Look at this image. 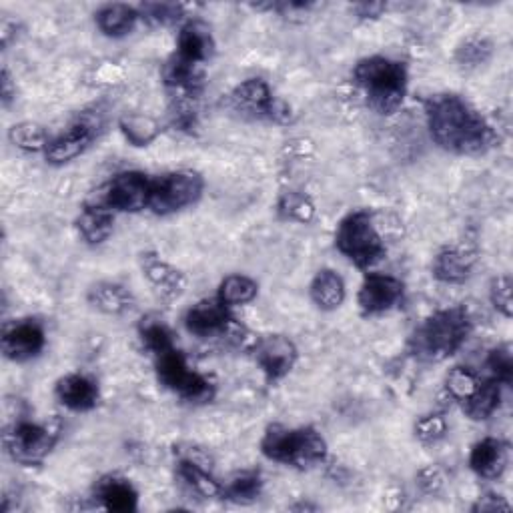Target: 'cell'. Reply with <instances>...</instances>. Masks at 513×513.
Returning <instances> with one entry per match:
<instances>
[{"mask_svg": "<svg viewBox=\"0 0 513 513\" xmlns=\"http://www.w3.org/2000/svg\"><path fill=\"white\" fill-rule=\"evenodd\" d=\"M425 117L431 139L453 155H479L495 143L491 125L459 95H435L427 99Z\"/></svg>", "mask_w": 513, "mask_h": 513, "instance_id": "6da1fadb", "label": "cell"}, {"mask_svg": "<svg viewBox=\"0 0 513 513\" xmlns=\"http://www.w3.org/2000/svg\"><path fill=\"white\" fill-rule=\"evenodd\" d=\"M469 333L471 319L463 307L441 309L411 333L407 349L421 363H439L457 353Z\"/></svg>", "mask_w": 513, "mask_h": 513, "instance_id": "7a4b0ae2", "label": "cell"}, {"mask_svg": "<svg viewBox=\"0 0 513 513\" xmlns=\"http://www.w3.org/2000/svg\"><path fill=\"white\" fill-rule=\"evenodd\" d=\"M355 85L361 89L369 109L377 115H395L407 95V67L389 57H367L353 69Z\"/></svg>", "mask_w": 513, "mask_h": 513, "instance_id": "3957f363", "label": "cell"}, {"mask_svg": "<svg viewBox=\"0 0 513 513\" xmlns=\"http://www.w3.org/2000/svg\"><path fill=\"white\" fill-rule=\"evenodd\" d=\"M261 451L275 463L311 469L325 461L327 441L313 427H285L273 423L261 439Z\"/></svg>", "mask_w": 513, "mask_h": 513, "instance_id": "277c9868", "label": "cell"}, {"mask_svg": "<svg viewBox=\"0 0 513 513\" xmlns=\"http://www.w3.org/2000/svg\"><path fill=\"white\" fill-rule=\"evenodd\" d=\"M335 247L353 265L367 269L379 263L387 249L369 211H353L341 219L335 231Z\"/></svg>", "mask_w": 513, "mask_h": 513, "instance_id": "5b68a950", "label": "cell"}, {"mask_svg": "<svg viewBox=\"0 0 513 513\" xmlns=\"http://www.w3.org/2000/svg\"><path fill=\"white\" fill-rule=\"evenodd\" d=\"M153 179L139 171H125L105 183L89 201L111 213H139L149 209Z\"/></svg>", "mask_w": 513, "mask_h": 513, "instance_id": "8992f818", "label": "cell"}, {"mask_svg": "<svg viewBox=\"0 0 513 513\" xmlns=\"http://www.w3.org/2000/svg\"><path fill=\"white\" fill-rule=\"evenodd\" d=\"M157 359V377L163 387L189 403H207L215 397V385L189 367L185 355L173 349Z\"/></svg>", "mask_w": 513, "mask_h": 513, "instance_id": "52a82bcc", "label": "cell"}, {"mask_svg": "<svg viewBox=\"0 0 513 513\" xmlns=\"http://www.w3.org/2000/svg\"><path fill=\"white\" fill-rule=\"evenodd\" d=\"M227 107L243 117L273 121L285 125L291 121V109L273 97L269 85L263 79H247L227 95Z\"/></svg>", "mask_w": 513, "mask_h": 513, "instance_id": "ba28073f", "label": "cell"}, {"mask_svg": "<svg viewBox=\"0 0 513 513\" xmlns=\"http://www.w3.org/2000/svg\"><path fill=\"white\" fill-rule=\"evenodd\" d=\"M203 195V177L195 171H175L153 179L149 209L157 215L183 211Z\"/></svg>", "mask_w": 513, "mask_h": 513, "instance_id": "9c48e42d", "label": "cell"}, {"mask_svg": "<svg viewBox=\"0 0 513 513\" xmlns=\"http://www.w3.org/2000/svg\"><path fill=\"white\" fill-rule=\"evenodd\" d=\"M185 327L191 335L199 339H209L219 335V337H229L241 345L249 337L247 329L231 317L229 307L219 297L203 299L197 305H193L185 315Z\"/></svg>", "mask_w": 513, "mask_h": 513, "instance_id": "30bf717a", "label": "cell"}, {"mask_svg": "<svg viewBox=\"0 0 513 513\" xmlns=\"http://www.w3.org/2000/svg\"><path fill=\"white\" fill-rule=\"evenodd\" d=\"M59 433L51 425L19 421L5 433L9 455L21 465H41L57 443Z\"/></svg>", "mask_w": 513, "mask_h": 513, "instance_id": "8fae6325", "label": "cell"}, {"mask_svg": "<svg viewBox=\"0 0 513 513\" xmlns=\"http://www.w3.org/2000/svg\"><path fill=\"white\" fill-rule=\"evenodd\" d=\"M103 121L95 113H85L77 121H73L63 133L49 139L45 157L53 165H67L81 157L91 143L99 137Z\"/></svg>", "mask_w": 513, "mask_h": 513, "instance_id": "7c38bea8", "label": "cell"}, {"mask_svg": "<svg viewBox=\"0 0 513 513\" xmlns=\"http://www.w3.org/2000/svg\"><path fill=\"white\" fill-rule=\"evenodd\" d=\"M253 355L269 381L283 379L297 363V347L285 335H267L257 339Z\"/></svg>", "mask_w": 513, "mask_h": 513, "instance_id": "4fadbf2b", "label": "cell"}, {"mask_svg": "<svg viewBox=\"0 0 513 513\" xmlns=\"http://www.w3.org/2000/svg\"><path fill=\"white\" fill-rule=\"evenodd\" d=\"M403 283L391 275L381 273H369L357 295V303L363 315H381L389 309H393L403 299Z\"/></svg>", "mask_w": 513, "mask_h": 513, "instance_id": "5bb4252c", "label": "cell"}, {"mask_svg": "<svg viewBox=\"0 0 513 513\" xmlns=\"http://www.w3.org/2000/svg\"><path fill=\"white\" fill-rule=\"evenodd\" d=\"M47 345L45 329L39 321L23 319L13 323L3 333V353L15 363H23L41 355Z\"/></svg>", "mask_w": 513, "mask_h": 513, "instance_id": "9a60e30c", "label": "cell"}, {"mask_svg": "<svg viewBox=\"0 0 513 513\" xmlns=\"http://www.w3.org/2000/svg\"><path fill=\"white\" fill-rule=\"evenodd\" d=\"M141 267L153 289L167 301L179 299L187 289V277L157 253H143Z\"/></svg>", "mask_w": 513, "mask_h": 513, "instance_id": "2e32d148", "label": "cell"}, {"mask_svg": "<svg viewBox=\"0 0 513 513\" xmlns=\"http://www.w3.org/2000/svg\"><path fill=\"white\" fill-rule=\"evenodd\" d=\"M509 463V445L495 437L477 441L469 453V467L483 479H497Z\"/></svg>", "mask_w": 513, "mask_h": 513, "instance_id": "e0dca14e", "label": "cell"}, {"mask_svg": "<svg viewBox=\"0 0 513 513\" xmlns=\"http://www.w3.org/2000/svg\"><path fill=\"white\" fill-rule=\"evenodd\" d=\"M215 53V39L211 29L201 21H191L185 27H181L179 39H177V57L193 63V65H205Z\"/></svg>", "mask_w": 513, "mask_h": 513, "instance_id": "ac0fdd59", "label": "cell"}, {"mask_svg": "<svg viewBox=\"0 0 513 513\" xmlns=\"http://www.w3.org/2000/svg\"><path fill=\"white\" fill-rule=\"evenodd\" d=\"M57 399L73 411H89L99 401L97 383L83 373H69L57 381Z\"/></svg>", "mask_w": 513, "mask_h": 513, "instance_id": "d6986e66", "label": "cell"}, {"mask_svg": "<svg viewBox=\"0 0 513 513\" xmlns=\"http://www.w3.org/2000/svg\"><path fill=\"white\" fill-rule=\"evenodd\" d=\"M95 497L105 509L117 511V513L137 511V505H139L137 489L129 479L119 475L103 477L95 487Z\"/></svg>", "mask_w": 513, "mask_h": 513, "instance_id": "ffe728a7", "label": "cell"}, {"mask_svg": "<svg viewBox=\"0 0 513 513\" xmlns=\"http://www.w3.org/2000/svg\"><path fill=\"white\" fill-rule=\"evenodd\" d=\"M163 79L169 89L183 93V97L195 99L205 85V71L201 65H193L173 55L163 67Z\"/></svg>", "mask_w": 513, "mask_h": 513, "instance_id": "44dd1931", "label": "cell"}, {"mask_svg": "<svg viewBox=\"0 0 513 513\" xmlns=\"http://www.w3.org/2000/svg\"><path fill=\"white\" fill-rule=\"evenodd\" d=\"M177 471H179V477L185 481V485L191 491H195L197 495H201L205 499H219V497H223V483H219L211 475L207 465L199 457H195L191 451L181 455Z\"/></svg>", "mask_w": 513, "mask_h": 513, "instance_id": "7402d4cb", "label": "cell"}, {"mask_svg": "<svg viewBox=\"0 0 513 513\" xmlns=\"http://www.w3.org/2000/svg\"><path fill=\"white\" fill-rule=\"evenodd\" d=\"M89 301L95 309L107 315H125L135 307V295L121 283L103 281L91 287Z\"/></svg>", "mask_w": 513, "mask_h": 513, "instance_id": "603a6c76", "label": "cell"}, {"mask_svg": "<svg viewBox=\"0 0 513 513\" xmlns=\"http://www.w3.org/2000/svg\"><path fill=\"white\" fill-rule=\"evenodd\" d=\"M475 257L463 249H443L441 253H437V257L433 259L431 271L433 277L441 283H463L473 267Z\"/></svg>", "mask_w": 513, "mask_h": 513, "instance_id": "cb8c5ba5", "label": "cell"}, {"mask_svg": "<svg viewBox=\"0 0 513 513\" xmlns=\"http://www.w3.org/2000/svg\"><path fill=\"white\" fill-rule=\"evenodd\" d=\"M139 19H141V15L135 7L121 5V3L107 5L95 15L99 31L113 39H121V37H127L129 33H133Z\"/></svg>", "mask_w": 513, "mask_h": 513, "instance_id": "d4e9b609", "label": "cell"}, {"mask_svg": "<svg viewBox=\"0 0 513 513\" xmlns=\"http://www.w3.org/2000/svg\"><path fill=\"white\" fill-rule=\"evenodd\" d=\"M309 295L319 309L335 311L345 301V283L335 271L321 269L309 285Z\"/></svg>", "mask_w": 513, "mask_h": 513, "instance_id": "484cf974", "label": "cell"}, {"mask_svg": "<svg viewBox=\"0 0 513 513\" xmlns=\"http://www.w3.org/2000/svg\"><path fill=\"white\" fill-rule=\"evenodd\" d=\"M113 223L115 219L111 211L87 203L81 217L77 219V229H79V235L85 239V243L101 245L111 237Z\"/></svg>", "mask_w": 513, "mask_h": 513, "instance_id": "4316f807", "label": "cell"}, {"mask_svg": "<svg viewBox=\"0 0 513 513\" xmlns=\"http://www.w3.org/2000/svg\"><path fill=\"white\" fill-rule=\"evenodd\" d=\"M499 399H501V383H497L495 379H481L477 391L461 405L467 417L481 421L495 413V409L499 407Z\"/></svg>", "mask_w": 513, "mask_h": 513, "instance_id": "83f0119b", "label": "cell"}, {"mask_svg": "<svg viewBox=\"0 0 513 513\" xmlns=\"http://www.w3.org/2000/svg\"><path fill=\"white\" fill-rule=\"evenodd\" d=\"M261 491H263L261 473L255 469H245V471H237L223 485V499H229L235 503H251L259 499Z\"/></svg>", "mask_w": 513, "mask_h": 513, "instance_id": "f1b7e54d", "label": "cell"}, {"mask_svg": "<svg viewBox=\"0 0 513 513\" xmlns=\"http://www.w3.org/2000/svg\"><path fill=\"white\" fill-rule=\"evenodd\" d=\"M139 335H141V341L143 345L155 355V357H161L175 347V339H173V333L171 329L163 323V319H157V317H145L139 325Z\"/></svg>", "mask_w": 513, "mask_h": 513, "instance_id": "f546056e", "label": "cell"}, {"mask_svg": "<svg viewBox=\"0 0 513 513\" xmlns=\"http://www.w3.org/2000/svg\"><path fill=\"white\" fill-rule=\"evenodd\" d=\"M119 127L125 139L135 147H147L161 135V125L147 115H125Z\"/></svg>", "mask_w": 513, "mask_h": 513, "instance_id": "4dcf8cb0", "label": "cell"}, {"mask_svg": "<svg viewBox=\"0 0 513 513\" xmlns=\"http://www.w3.org/2000/svg\"><path fill=\"white\" fill-rule=\"evenodd\" d=\"M257 293H259V285L247 275H229L219 285V299L227 307L247 305L257 297Z\"/></svg>", "mask_w": 513, "mask_h": 513, "instance_id": "1f68e13d", "label": "cell"}, {"mask_svg": "<svg viewBox=\"0 0 513 513\" xmlns=\"http://www.w3.org/2000/svg\"><path fill=\"white\" fill-rule=\"evenodd\" d=\"M277 211L283 219L295 221V223H311L315 217V205L305 193H299V191L283 193L277 203Z\"/></svg>", "mask_w": 513, "mask_h": 513, "instance_id": "d6a6232c", "label": "cell"}, {"mask_svg": "<svg viewBox=\"0 0 513 513\" xmlns=\"http://www.w3.org/2000/svg\"><path fill=\"white\" fill-rule=\"evenodd\" d=\"M479 383L481 377L469 367H453L445 377L447 393L459 403H465L477 391Z\"/></svg>", "mask_w": 513, "mask_h": 513, "instance_id": "836d02e7", "label": "cell"}, {"mask_svg": "<svg viewBox=\"0 0 513 513\" xmlns=\"http://www.w3.org/2000/svg\"><path fill=\"white\" fill-rule=\"evenodd\" d=\"M9 139L15 147H19L23 151L37 153V151L47 149V143L51 137H47V131L37 123H19L11 129Z\"/></svg>", "mask_w": 513, "mask_h": 513, "instance_id": "e575fe53", "label": "cell"}, {"mask_svg": "<svg viewBox=\"0 0 513 513\" xmlns=\"http://www.w3.org/2000/svg\"><path fill=\"white\" fill-rule=\"evenodd\" d=\"M487 369L491 373V379H495L501 385H511L513 379V357H511V347L497 345L495 349L489 351L487 357Z\"/></svg>", "mask_w": 513, "mask_h": 513, "instance_id": "d590c367", "label": "cell"}, {"mask_svg": "<svg viewBox=\"0 0 513 513\" xmlns=\"http://www.w3.org/2000/svg\"><path fill=\"white\" fill-rule=\"evenodd\" d=\"M141 19L149 21L151 25L157 27H167L177 23L183 17V7L173 5V3H147L139 9Z\"/></svg>", "mask_w": 513, "mask_h": 513, "instance_id": "8d00e7d4", "label": "cell"}, {"mask_svg": "<svg viewBox=\"0 0 513 513\" xmlns=\"http://www.w3.org/2000/svg\"><path fill=\"white\" fill-rule=\"evenodd\" d=\"M491 55V45L483 39H471L457 49V61L463 67H477L483 65Z\"/></svg>", "mask_w": 513, "mask_h": 513, "instance_id": "74e56055", "label": "cell"}, {"mask_svg": "<svg viewBox=\"0 0 513 513\" xmlns=\"http://www.w3.org/2000/svg\"><path fill=\"white\" fill-rule=\"evenodd\" d=\"M491 305L505 317H511V279L507 275L495 277L489 287Z\"/></svg>", "mask_w": 513, "mask_h": 513, "instance_id": "f35d334b", "label": "cell"}, {"mask_svg": "<svg viewBox=\"0 0 513 513\" xmlns=\"http://www.w3.org/2000/svg\"><path fill=\"white\" fill-rule=\"evenodd\" d=\"M447 431V423L441 415H423L415 423V435L425 443H435Z\"/></svg>", "mask_w": 513, "mask_h": 513, "instance_id": "ab89813d", "label": "cell"}, {"mask_svg": "<svg viewBox=\"0 0 513 513\" xmlns=\"http://www.w3.org/2000/svg\"><path fill=\"white\" fill-rule=\"evenodd\" d=\"M385 9L387 7L383 3H361V5L353 7V11L359 15V19H377V17H381V13Z\"/></svg>", "mask_w": 513, "mask_h": 513, "instance_id": "60d3db41", "label": "cell"}, {"mask_svg": "<svg viewBox=\"0 0 513 513\" xmlns=\"http://www.w3.org/2000/svg\"><path fill=\"white\" fill-rule=\"evenodd\" d=\"M491 501H487V497H481L479 503L473 507V511H497V509H509V503H505L501 497H497L495 501V495H489Z\"/></svg>", "mask_w": 513, "mask_h": 513, "instance_id": "b9f144b4", "label": "cell"}, {"mask_svg": "<svg viewBox=\"0 0 513 513\" xmlns=\"http://www.w3.org/2000/svg\"><path fill=\"white\" fill-rule=\"evenodd\" d=\"M425 473L429 475L427 479L423 477V475H419L421 477V481H419V485L425 489V491H435L439 485H441V477L437 475V471H433V469H425Z\"/></svg>", "mask_w": 513, "mask_h": 513, "instance_id": "7bdbcfd3", "label": "cell"}, {"mask_svg": "<svg viewBox=\"0 0 513 513\" xmlns=\"http://www.w3.org/2000/svg\"><path fill=\"white\" fill-rule=\"evenodd\" d=\"M17 95V91H13V83H11V75H9V71L5 69L3 71V105L7 107L11 101H13V97Z\"/></svg>", "mask_w": 513, "mask_h": 513, "instance_id": "ee69618b", "label": "cell"}]
</instances>
